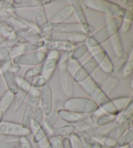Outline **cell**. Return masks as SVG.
Listing matches in <instances>:
<instances>
[{
    "mask_svg": "<svg viewBox=\"0 0 133 148\" xmlns=\"http://www.w3.org/2000/svg\"><path fill=\"white\" fill-rule=\"evenodd\" d=\"M71 52H63L60 54L58 63L59 67L60 84L63 93L68 98L73 97L74 92V80L73 76L69 73L67 69V63L71 58Z\"/></svg>",
    "mask_w": 133,
    "mask_h": 148,
    "instance_id": "obj_1",
    "label": "cell"
},
{
    "mask_svg": "<svg viewBox=\"0 0 133 148\" xmlns=\"http://www.w3.org/2000/svg\"><path fill=\"white\" fill-rule=\"evenodd\" d=\"M64 109L77 113L90 115L98 110L99 106L90 98H68L63 104Z\"/></svg>",
    "mask_w": 133,
    "mask_h": 148,
    "instance_id": "obj_2",
    "label": "cell"
},
{
    "mask_svg": "<svg viewBox=\"0 0 133 148\" xmlns=\"http://www.w3.org/2000/svg\"><path fill=\"white\" fill-rule=\"evenodd\" d=\"M132 121H128L117 116L114 125L108 135L103 140V144L109 148L117 147V144L120 138L130 127Z\"/></svg>",
    "mask_w": 133,
    "mask_h": 148,
    "instance_id": "obj_3",
    "label": "cell"
},
{
    "mask_svg": "<svg viewBox=\"0 0 133 148\" xmlns=\"http://www.w3.org/2000/svg\"><path fill=\"white\" fill-rule=\"evenodd\" d=\"M79 84L90 95V99L95 101L99 107L111 100V99L102 90L98 83L91 76Z\"/></svg>",
    "mask_w": 133,
    "mask_h": 148,
    "instance_id": "obj_4",
    "label": "cell"
},
{
    "mask_svg": "<svg viewBox=\"0 0 133 148\" xmlns=\"http://www.w3.org/2000/svg\"><path fill=\"white\" fill-rule=\"evenodd\" d=\"M31 134V130L29 127L23 125L21 123L3 121L0 123V135L2 136L20 138L22 137H27Z\"/></svg>",
    "mask_w": 133,
    "mask_h": 148,
    "instance_id": "obj_5",
    "label": "cell"
},
{
    "mask_svg": "<svg viewBox=\"0 0 133 148\" xmlns=\"http://www.w3.org/2000/svg\"><path fill=\"white\" fill-rule=\"evenodd\" d=\"M47 58V53L43 50H37L20 55L14 58L12 62L20 66H38L42 65Z\"/></svg>",
    "mask_w": 133,
    "mask_h": 148,
    "instance_id": "obj_6",
    "label": "cell"
},
{
    "mask_svg": "<svg viewBox=\"0 0 133 148\" xmlns=\"http://www.w3.org/2000/svg\"><path fill=\"white\" fill-rule=\"evenodd\" d=\"M88 36L84 33L50 32L42 35V39L44 40H62L77 45L85 42Z\"/></svg>",
    "mask_w": 133,
    "mask_h": 148,
    "instance_id": "obj_7",
    "label": "cell"
},
{
    "mask_svg": "<svg viewBox=\"0 0 133 148\" xmlns=\"http://www.w3.org/2000/svg\"><path fill=\"white\" fill-rule=\"evenodd\" d=\"M12 65L13 63L12 60L0 62V71L1 75L3 76L8 90L15 95L18 91L19 88L18 86L16 74L12 70Z\"/></svg>",
    "mask_w": 133,
    "mask_h": 148,
    "instance_id": "obj_8",
    "label": "cell"
},
{
    "mask_svg": "<svg viewBox=\"0 0 133 148\" xmlns=\"http://www.w3.org/2000/svg\"><path fill=\"white\" fill-rule=\"evenodd\" d=\"M47 53V58L44 61L42 66V75L49 82L54 75L55 71L59 63L60 53L56 50H48Z\"/></svg>",
    "mask_w": 133,
    "mask_h": 148,
    "instance_id": "obj_9",
    "label": "cell"
},
{
    "mask_svg": "<svg viewBox=\"0 0 133 148\" xmlns=\"http://www.w3.org/2000/svg\"><path fill=\"white\" fill-rule=\"evenodd\" d=\"M71 5L73 7L74 13H75L79 20L78 23L81 25L84 33L88 35H91L94 31V28L92 25L89 24L87 20L81 1L73 0V1H71Z\"/></svg>",
    "mask_w": 133,
    "mask_h": 148,
    "instance_id": "obj_10",
    "label": "cell"
},
{
    "mask_svg": "<svg viewBox=\"0 0 133 148\" xmlns=\"http://www.w3.org/2000/svg\"><path fill=\"white\" fill-rule=\"evenodd\" d=\"M45 40L42 39L39 41L33 43H19L9 49L10 56L12 60L14 58L25 53L39 50L43 48Z\"/></svg>",
    "mask_w": 133,
    "mask_h": 148,
    "instance_id": "obj_11",
    "label": "cell"
},
{
    "mask_svg": "<svg viewBox=\"0 0 133 148\" xmlns=\"http://www.w3.org/2000/svg\"><path fill=\"white\" fill-rule=\"evenodd\" d=\"M40 107L45 116L50 115L53 110V98L52 88L49 84L44 86L41 90L40 99Z\"/></svg>",
    "mask_w": 133,
    "mask_h": 148,
    "instance_id": "obj_12",
    "label": "cell"
},
{
    "mask_svg": "<svg viewBox=\"0 0 133 148\" xmlns=\"http://www.w3.org/2000/svg\"><path fill=\"white\" fill-rule=\"evenodd\" d=\"M40 99L39 97H29V100L25 108L22 118L21 123L23 125L30 128V125L31 123L35 110L39 106Z\"/></svg>",
    "mask_w": 133,
    "mask_h": 148,
    "instance_id": "obj_13",
    "label": "cell"
},
{
    "mask_svg": "<svg viewBox=\"0 0 133 148\" xmlns=\"http://www.w3.org/2000/svg\"><path fill=\"white\" fill-rule=\"evenodd\" d=\"M57 110L59 118L69 125H75L81 121L88 120L90 118V115L77 113L64 108Z\"/></svg>",
    "mask_w": 133,
    "mask_h": 148,
    "instance_id": "obj_14",
    "label": "cell"
},
{
    "mask_svg": "<svg viewBox=\"0 0 133 148\" xmlns=\"http://www.w3.org/2000/svg\"><path fill=\"white\" fill-rule=\"evenodd\" d=\"M32 7L37 26L41 28L48 22V18L44 6L40 0H31Z\"/></svg>",
    "mask_w": 133,
    "mask_h": 148,
    "instance_id": "obj_15",
    "label": "cell"
},
{
    "mask_svg": "<svg viewBox=\"0 0 133 148\" xmlns=\"http://www.w3.org/2000/svg\"><path fill=\"white\" fill-rule=\"evenodd\" d=\"M75 47L76 45L62 40H45L43 48L48 50H56L59 52H72Z\"/></svg>",
    "mask_w": 133,
    "mask_h": 148,
    "instance_id": "obj_16",
    "label": "cell"
},
{
    "mask_svg": "<svg viewBox=\"0 0 133 148\" xmlns=\"http://www.w3.org/2000/svg\"><path fill=\"white\" fill-rule=\"evenodd\" d=\"M16 33L20 38L19 43H33L43 39L39 32L29 27L20 29Z\"/></svg>",
    "mask_w": 133,
    "mask_h": 148,
    "instance_id": "obj_17",
    "label": "cell"
},
{
    "mask_svg": "<svg viewBox=\"0 0 133 148\" xmlns=\"http://www.w3.org/2000/svg\"><path fill=\"white\" fill-rule=\"evenodd\" d=\"M82 3L87 8L92 9L94 11L106 13L109 12L111 9L113 2L106 0H86L82 1Z\"/></svg>",
    "mask_w": 133,
    "mask_h": 148,
    "instance_id": "obj_18",
    "label": "cell"
},
{
    "mask_svg": "<svg viewBox=\"0 0 133 148\" xmlns=\"http://www.w3.org/2000/svg\"><path fill=\"white\" fill-rule=\"evenodd\" d=\"M52 32L84 33L83 28L78 22H62L60 24H53Z\"/></svg>",
    "mask_w": 133,
    "mask_h": 148,
    "instance_id": "obj_19",
    "label": "cell"
},
{
    "mask_svg": "<svg viewBox=\"0 0 133 148\" xmlns=\"http://www.w3.org/2000/svg\"><path fill=\"white\" fill-rule=\"evenodd\" d=\"M73 14L74 9L73 6L71 4L68 5L56 12L50 20H48V22L52 24H60V23L65 22L66 20L72 16Z\"/></svg>",
    "mask_w": 133,
    "mask_h": 148,
    "instance_id": "obj_20",
    "label": "cell"
},
{
    "mask_svg": "<svg viewBox=\"0 0 133 148\" xmlns=\"http://www.w3.org/2000/svg\"><path fill=\"white\" fill-rule=\"evenodd\" d=\"M76 132L75 127L73 125H64L54 127L48 134V137H60L64 138L70 137Z\"/></svg>",
    "mask_w": 133,
    "mask_h": 148,
    "instance_id": "obj_21",
    "label": "cell"
},
{
    "mask_svg": "<svg viewBox=\"0 0 133 148\" xmlns=\"http://www.w3.org/2000/svg\"><path fill=\"white\" fill-rule=\"evenodd\" d=\"M45 117V116L42 108L40 106H38L37 109L35 110L31 123L30 125V129L31 130L32 133H35L40 128V127L42 125L43 121H44Z\"/></svg>",
    "mask_w": 133,
    "mask_h": 148,
    "instance_id": "obj_22",
    "label": "cell"
},
{
    "mask_svg": "<svg viewBox=\"0 0 133 148\" xmlns=\"http://www.w3.org/2000/svg\"><path fill=\"white\" fill-rule=\"evenodd\" d=\"M119 82V78H117L116 76H109L102 84L101 88L104 93L109 97V95L113 93L117 88Z\"/></svg>",
    "mask_w": 133,
    "mask_h": 148,
    "instance_id": "obj_23",
    "label": "cell"
},
{
    "mask_svg": "<svg viewBox=\"0 0 133 148\" xmlns=\"http://www.w3.org/2000/svg\"><path fill=\"white\" fill-rule=\"evenodd\" d=\"M14 99V94L7 90L0 97V110L5 114L12 106Z\"/></svg>",
    "mask_w": 133,
    "mask_h": 148,
    "instance_id": "obj_24",
    "label": "cell"
},
{
    "mask_svg": "<svg viewBox=\"0 0 133 148\" xmlns=\"http://www.w3.org/2000/svg\"><path fill=\"white\" fill-rule=\"evenodd\" d=\"M58 118H59V117H58L57 110H53V112L50 115L45 117L44 121H43L42 125L50 133V131L54 127H55V125L57 124Z\"/></svg>",
    "mask_w": 133,
    "mask_h": 148,
    "instance_id": "obj_25",
    "label": "cell"
},
{
    "mask_svg": "<svg viewBox=\"0 0 133 148\" xmlns=\"http://www.w3.org/2000/svg\"><path fill=\"white\" fill-rule=\"evenodd\" d=\"M110 39H111L112 48H113L114 52L116 53L117 57L121 56L124 52V49L119 32H117L112 35L110 37Z\"/></svg>",
    "mask_w": 133,
    "mask_h": 148,
    "instance_id": "obj_26",
    "label": "cell"
},
{
    "mask_svg": "<svg viewBox=\"0 0 133 148\" xmlns=\"http://www.w3.org/2000/svg\"><path fill=\"white\" fill-rule=\"evenodd\" d=\"M123 20V17H115L109 22L107 23L105 26L108 31L110 37L116 34L117 32H119V30L121 29Z\"/></svg>",
    "mask_w": 133,
    "mask_h": 148,
    "instance_id": "obj_27",
    "label": "cell"
},
{
    "mask_svg": "<svg viewBox=\"0 0 133 148\" xmlns=\"http://www.w3.org/2000/svg\"><path fill=\"white\" fill-rule=\"evenodd\" d=\"M28 93L25 92V91L18 90V92L14 95V99L13 103H12V111L14 112H17L19 111V110L21 108L22 106L25 101V99L28 97Z\"/></svg>",
    "mask_w": 133,
    "mask_h": 148,
    "instance_id": "obj_28",
    "label": "cell"
},
{
    "mask_svg": "<svg viewBox=\"0 0 133 148\" xmlns=\"http://www.w3.org/2000/svg\"><path fill=\"white\" fill-rule=\"evenodd\" d=\"M111 100L112 103H114L115 107L116 108L117 112H119V114H120L128 106L130 102L132 101V99L131 97L124 96L111 99Z\"/></svg>",
    "mask_w": 133,
    "mask_h": 148,
    "instance_id": "obj_29",
    "label": "cell"
},
{
    "mask_svg": "<svg viewBox=\"0 0 133 148\" xmlns=\"http://www.w3.org/2000/svg\"><path fill=\"white\" fill-rule=\"evenodd\" d=\"M81 138L83 144L86 145L90 148H109L103 144V143L99 142L98 140L94 139L86 134H78Z\"/></svg>",
    "mask_w": 133,
    "mask_h": 148,
    "instance_id": "obj_30",
    "label": "cell"
},
{
    "mask_svg": "<svg viewBox=\"0 0 133 148\" xmlns=\"http://www.w3.org/2000/svg\"><path fill=\"white\" fill-rule=\"evenodd\" d=\"M133 142V130L132 127L127 130L120 138L117 144V147L119 148L132 144Z\"/></svg>",
    "mask_w": 133,
    "mask_h": 148,
    "instance_id": "obj_31",
    "label": "cell"
},
{
    "mask_svg": "<svg viewBox=\"0 0 133 148\" xmlns=\"http://www.w3.org/2000/svg\"><path fill=\"white\" fill-rule=\"evenodd\" d=\"M91 36L98 42L99 45H101L103 43L106 42L110 39V35L105 25L100 28L98 31H97L94 34H92Z\"/></svg>",
    "mask_w": 133,
    "mask_h": 148,
    "instance_id": "obj_32",
    "label": "cell"
},
{
    "mask_svg": "<svg viewBox=\"0 0 133 148\" xmlns=\"http://www.w3.org/2000/svg\"><path fill=\"white\" fill-rule=\"evenodd\" d=\"M99 67L105 73L107 74V75H111V74L114 73L113 62H112L111 58L109 57L108 54L104 58L103 60L99 63Z\"/></svg>",
    "mask_w": 133,
    "mask_h": 148,
    "instance_id": "obj_33",
    "label": "cell"
},
{
    "mask_svg": "<svg viewBox=\"0 0 133 148\" xmlns=\"http://www.w3.org/2000/svg\"><path fill=\"white\" fill-rule=\"evenodd\" d=\"M42 65L35 66L33 68H31L28 69L26 72H25L24 76H23L25 80L30 82L32 84L33 83V79L37 76H40L42 75Z\"/></svg>",
    "mask_w": 133,
    "mask_h": 148,
    "instance_id": "obj_34",
    "label": "cell"
},
{
    "mask_svg": "<svg viewBox=\"0 0 133 148\" xmlns=\"http://www.w3.org/2000/svg\"><path fill=\"white\" fill-rule=\"evenodd\" d=\"M129 54V58L125 63L124 67L121 71L120 73L122 74L124 78H129L132 75L133 70V59H132V49L130 50Z\"/></svg>",
    "mask_w": 133,
    "mask_h": 148,
    "instance_id": "obj_35",
    "label": "cell"
},
{
    "mask_svg": "<svg viewBox=\"0 0 133 148\" xmlns=\"http://www.w3.org/2000/svg\"><path fill=\"white\" fill-rule=\"evenodd\" d=\"M129 58V54L126 52H124L121 56L117 57L114 60V62H113L114 67V72L116 73H120L123 67H124L125 63Z\"/></svg>",
    "mask_w": 133,
    "mask_h": 148,
    "instance_id": "obj_36",
    "label": "cell"
},
{
    "mask_svg": "<svg viewBox=\"0 0 133 148\" xmlns=\"http://www.w3.org/2000/svg\"><path fill=\"white\" fill-rule=\"evenodd\" d=\"M88 50V48L86 44H82L75 47L73 52H71V58L79 61L81 58H83L86 54Z\"/></svg>",
    "mask_w": 133,
    "mask_h": 148,
    "instance_id": "obj_37",
    "label": "cell"
},
{
    "mask_svg": "<svg viewBox=\"0 0 133 148\" xmlns=\"http://www.w3.org/2000/svg\"><path fill=\"white\" fill-rule=\"evenodd\" d=\"M49 132L45 129L42 125L40 127L37 131L34 133V136L33 138V141L35 144H38V143L40 142L42 140L47 138Z\"/></svg>",
    "mask_w": 133,
    "mask_h": 148,
    "instance_id": "obj_38",
    "label": "cell"
},
{
    "mask_svg": "<svg viewBox=\"0 0 133 148\" xmlns=\"http://www.w3.org/2000/svg\"><path fill=\"white\" fill-rule=\"evenodd\" d=\"M15 32L13 29L6 23L0 21V36H1L5 39H7L11 36Z\"/></svg>",
    "mask_w": 133,
    "mask_h": 148,
    "instance_id": "obj_39",
    "label": "cell"
},
{
    "mask_svg": "<svg viewBox=\"0 0 133 148\" xmlns=\"http://www.w3.org/2000/svg\"><path fill=\"white\" fill-rule=\"evenodd\" d=\"M16 19V16L12 15L7 11L0 9V21L6 23L11 27Z\"/></svg>",
    "mask_w": 133,
    "mask_h": 148,
    "instance_id": "obj_40",
    "label": "cell"
},
{
    "mask_svg": "<svg viewBox=\"0 0 133 148\" xmlns=\"http://www.w3.org/2000/svg\"><path fill=\"white\" fill-rule=\"evenodd\" d=\"M121 119H125L128 121H132L133 116V102L131 101L128 106L125 108L124 111H122L118 116Z\"/></svg>",
    "mask_w": 133,
    "mask_h": 148,
    "instance_id": "obj_41",
    "label": "cell"
},
{
    "mask_svg": "<svg viewBox=\"0 0 133 148\" xmlns=\"http://www.w3.org/2000/svg\"><path fill=\"white\" fill-rule=\"evenodd\" d=\"M99 67L98 63H97L96 61L94 60V58L92 56V57L87 61V62L84 63V65H82L84 70H85L87 73H88V75L91 76L97 68Z\"/></svg>",
    "mask_w": 133,
    "mask_h": 148,
    "instance_id": "obj_42",
    "label": "cell"
},
{
    "mask_svg": "<svg viewBox=\"0 0 133 148\" xmlns=\"http://www.w3.org/2000/svg\"><path fill=\"white\" fill-rule=\"evenodd\" d=\"M18 86L20 90H23L29 93V91L33 87V84L23 77V76H16Z\"/></svg>",
    "mask_w": 133,
    "mask_h": 148,
    "instance_id": "obj_43",
    "label": "cell"
},
{
    "mask_svg": "<svg viewBox=\"0 0 133 148\" xmlns=\"http://www.w3.org/2000/svg\"><path fill=\"white\" fill-rule=\"evenodd\" d=\"M82 65L79 61L74 60L73 58H70L67 63V69L71 75H73L77 72L78 70L81 67Z\"/></svg>",
    "mask_w": 133,
    "mask_h": 148,
    "instance_id": "obj_44",
    "label": "cell"
},
{
    "mask_svg": "<svg viewBox=\"0 0 133 148\" xmlns=\"http://www.w3.org/2000/svg\"><path fill=\"white\" fill-rule=\"evenodd\" d=\"M20 147H21V142L20 138L7 140L0 143V148H18Z\"/></svg>",
    "mask_w": 133,
    "mask_h": 148,
    "instance_id": "obj_45",
    "label": "cell"
},
{
    "mask_svg": "<svg viewBox=\"0 0 133 148\" xmlns=\"http://www.w3.org/2000/svg\"><path fill=\"white\" fill-rule=\"evenodd\" d=\"M14 9L21 8H31V0H13Z\"/></svg>",
    "mask_w": 133,
    "mask_h": 148,
    "instance_id": "obj_46",
    "label": "cell"
},
{
    "mask_svg": "<svg viewBox=\"0 0 133 148\" xmlns=\"http://www.w3.org/2000/svg\"><path fill=\"white\" fill-rule=\"evenodd\" d=\"M49 140H50V144L52 148H62L63 138H62L51 137V138H49Z\"/></svg>",
    "mask_w": 133,
    "mask_h": 148,
    "instance_id": "obj_47",
    "label": "cell"
},
{
    "mask_svg": "<svg viewBox=\"0 0 133 148\" xmlns=\"http://www.w3.org/2000/svg\"><path fill=\"white\" fill-rule=\"evenodd\" d=\"M0 9L7 11L8 10L14 9L13 0H0Z\"/></svg>",
    "mask_w": 133,
    "mask_h": 148,
    "instance_id": "obj_48",
    "label": "cell"
},
{
    "mask_svg": "<svg viewBox=\"0 0 133 148\" xmlns=\"http://www.w3.org/2000/svg\"><path fill=\"white\" fill-rule=\"evenodd\" d=\"M48 83V81L46 80V79L42 76H38V78L35 80V82H34L33 83V87L38 89L42 88L43 87L46 85Z\"/></svg>",
    "mask_w": 133,
    "mask_h": 148,
    "instance_id": "obj_49",
    "label": "cell"
},
{
    "mask_svg": "<svg viewBox=\"0 0 133 148\" xmlns=\"http://www.w3.org/2000/svg\"><path fill=\"white\" fill-rule=\"evenodd\" d=\"M132 25V21H129V20H123V23L121 27V31L122 32L123 34H127L128 32L131 29Z\"/></svg>",
    "mask_w": 133,
    "mask_h": 148,
    "instance_id": "obj_50",
    "label": "cell"
},
{
    "mask_svg": "<svg viewBox=\"0 0 133 148\" xmlns=\"http://www.w3.org/2000/svg\"><path fill=\"white\" fill-rule=\"evenodd\" d=\"M85 42H86L85 43L86 45L88 48V50L92 49V48H94L96 47H98L99 46H101L91 36V35H89L88 38H87Z\"/></svg>",
    "mask_w": 133,
    "mask_h": 148,
    "instance_id": "obj_51",
    "label": "cell"
},
{
    "mask_svg": "<svg viewBox=\"0 0 133 148\" xmlns=\"http://www.w3.org/2000/svg\"><path fill=\"white\" fill-rule=\"evenodd\" d=\"M120 4L119 5L125 9V11H132L133 9V1L130 0H124V1H119Z\"/></svg>",
    "mask_w": 133,
    "mask_h": 148,
    "instance_id": "obj_52",
    "label": "cell"
},
{
    "mask_svg": "<svg viewBox=\"0 0 133 148\" xmlns=\"http://www.w3.org/2000/svg\"><path fill=\"white\" fill-rule=\"evenodd\" d=\"M37 145H38L39 148H47L50 145L49 138H48V137L45 138V139H43L40 142L38 143Z\"/></svg>",
    "mask_w": 133,
    "mask_h": 148,
    "instance_id": "obj_53",
    "label": "cell"
},
{
    "mask_svg": "<svg viewBox=\"0 0 133 148\" xmlns=\"http://www.w3.org/2000/svg\"><path fill=\"white\" fill-rule=\"evenodd\" d=\"M62 148H73L70 138H68V137L64 138Z\"/></svg>",
    "mask_w": 133,
    "mask_h": 148,
    "instance_id": "obj_54",
    "label": "cell"
},
{
    "mask_svg": "<svg viewBox=\"0 0 133 148\" xmlns=\"http://www.w3.org/2000/svg\"><path fill=\"white\" fill-rule=\"evenodd\" d=\"M123 18L124 20H129V21H132L133 19V12L130 11H125V14Z\"/></svg>",
    "mask_w": 133,
    "mask_h": 148,
    "instance_id": "obj_55",
    "label": "cell"
},
{
    "mask_svg": "<svg viewBox=\"0 0 133 148\" xmlns=\"http://www.w3.org/2000/svg\"><path fill=\"white\" fill-rule=\"evenodd\" d=\"M20 69H21V66L13 63V65H12V70H13L14 73L15 74H16L17 73L20 72Z\"/></svg>",
    "mask_w": 133,
    "mask_h": 148,
    "instance_id": "obj_56",
    "label": "cell"
},
{
    "mask_svg": "<svg viewBox=\"0 0 133 148\" xmlns=\"http://www.w3.org/2000/svg\"><path fill=\"white\" fill-rule=\"evenodd\" d=\"M5 116V114L1 110H0V123H1L2 121H3V117Z\"/></svg>",
    "mask_w": 133,
    "mask_h": 148,
    "instance_id": "obj_57",
    "label": "cell"
},
{
    "mask_svg": "<svg viewBox=\"0 0 133 148\" xmlns=\"http://www.w3.org/2000/svg\"><path fill=\"white\" fill-rule=\"evenodd\" d=\"M53 1H42V3L43 6L46 5H49L51 3H53Z\"/></svg>",
    "mask_w": 133,
    "mask_h": 148,
    "instance_id": "obj_58",
    "label": "cell"
},
{
    "mask_svg": "<svg viewBox=\"0 0 133 148\" xmlns=\"http://www.w3.org/2000/svg\"><path fill=\"white\" fill-rule=\"evenodd\" d=\"M2 79H1V71H0V88L2 87Z\"/></svg>",
    "mask_w": 133,
    "mask_h": 148,
    "instance_id": "obj_59",
    "label": "cell"
},
{
    "mask_svg": "<svg viewBox=\"0 0 133 148\" xmlns=\"http://www.w3.org/2000/svg\"><path fill=\"white\" fill-rule=\"evenodd\" d=\"M121 148H132V144L129 145H127V146H125V147H121Z\"/></svg>",
    "mask_w": 133,
    "mask_h": 148,
    "instance_id": "obj_60",
    "label": "cell"
},
{
    "mask_svg": "<svg viewBox=\"0 0 133 148\" xmlns=\"http://www.w3.org/2000/svg\"><path fill=\"white\" fill-rule=\"evenodd\" d=\"M83 148H90V147H89L88 146H87L86 145L83 144Z\"/></svg>",
    "mask_w": 133,
    "mask_h": 148,
    "instance_id": "obj_61",
    "label": "cell"
},
{
    "mask_svg": "<svg viewBox=\"0 0 133 148\" xmlns=\"http://www.w3.org/2000/svg\"><path fill=\"white\" fill-rule=\"evenodd\" d=\"M47 148H52V146H51L50 144V145H49V146H48Z\"/></svg>",
    "mask_w": 133,
    "mask_h": 148,
    "instance_id": "obj_62",
    "label": "cell"
},
{
    "mask_svg": "<svg viewBox=\"0 0 133 148\" xmlns=\"http://www.w3.org/2000/svg\"><path fill=\"white\" fill-rule=\"evenodd\" d=\"M18 148H24V147H23L22 146H21V147H18Z\"/></svg>",
    "mask_w": 133,
    "mask_h": 148,
    "instance_id": "obj_63",
    "label": "cell"
}]
</instances>
